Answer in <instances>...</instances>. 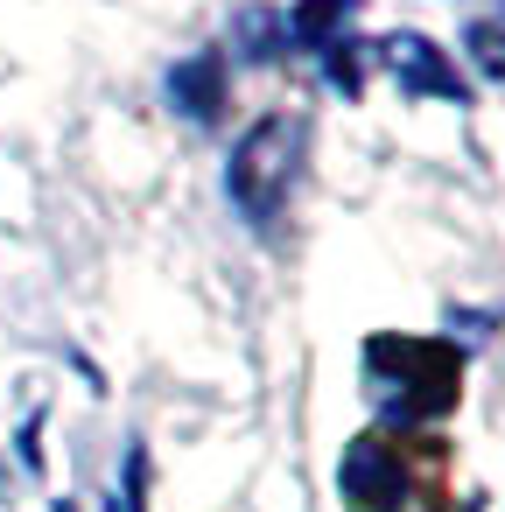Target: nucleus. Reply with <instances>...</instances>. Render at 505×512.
Wrapping results in <instances>:
<instances>
[{
  "mask_svg": "<svg viewBox=\"0 0 505 512\" xmlns=\"http://www.w3.org/2000/svg\"><path fill=\"white\" fill-rule=\"evenodd\" d=\"M295 148H302V127L288 113H267L239 134V148L225 162V197L253 232H274V218L288 204V183H295Z\"/></svg>",
  "mask_w": 505,
  "mask_h": 512,
  "instance_id": "obj_1",
  "label": "nucleus"
},
{
  "mask_svg": "<svg viewBox=\"0 0 505 512\" xmlns=\"http://www.w3.org/2000/svg\"><path fill=\"white\" fill-rule=\"evenodd\" d=\"M365 358L400 365V393H393L386 407H400V414H449V407H456V386H463L456 344H428V337H372Z\"/></svg>",
  "mask_w": 505,
  "mask_h": 512,
  "instance_id": "obj_2",
  "label": "nucleus"
},
{
  "mask_svg": "<svg viewBox=\"0 0 505 512\" xmlns=\"http://www.w3.org/2000/svg\"><path fill=\"white\" fill-rule=\"evenodd\" d=\"M386 71H393V85L407 92V99H449V106H470V78L449 64V50H435L428 36H414V29H400L386 50Z\"/></svg>",
  "mask_w": 505,
  "mask_h": 512,
  "instance_id": "obj_3",
  "label": "nucleus"
},
{
  "mask_svg": "<svg viewBox=\"0 0 505 512\" xmlns=\"http://www.w3.org/2000/svg\"><path fill=\"white\" fill-rule=\"evenodd\" d=\"M337 491L351 498V512H400V456L379 435H358L337 463Z\"/></svg>",
  "mask_w": 505,
  "mask_h": 512,
  "instance_id": "obj_4",
  "label": "nucleus"
},
{
  "mask_svg": "<svg viewBox=\"0 0 505 512\" xmlns=\"http://www.w3.org/2000/svg\"><path fill=\"white\" fill-rule=\"evenodd\" d=\"M169 106L190 127H211L225 113V50H197V57L169 64Z\"/></svg>",
  "mask_w": 505,
  "mask_h": 512,
  "instance_id": "obj_5",
  "label": "nucleus"
},
{
  "mask_svg": "<svg viewBox=\"0 0 505 512\" xmlns=\"http://www.w3.org/2000/svg\"><path fill=\"white\" fill-rule=\"evenodd\" d=\"M351 15H358V0H295V8L281 15V22H288V57H295V50H316V57H323V50L344 36Z\"/></svg>",
  "mask_w": 505,
  "mask_h": 512,
  "instance_id": "obj_6",
  "label": "nucleus"
},
{
  "mask_svg": "<svg viewBox=\"0 0 505 512\" xmlns=\"http://www.w3.org/2000/svg\"><path fill=\"white\" fill-rule=\"evenodd\" d=\"M239 57L246 64H281L288 57V22L274 8H246L239 15Z\"/></svg>",
  "mask_w": 505,
  "mask_h": 512,
  "instance_id": "obj_7",
  "label": "nucleus"
},
{
  "mask_svg": "<svg viewBox=\"0 0 505 512\" xmlns=\"http://www.w3.org/2000/svg\"><path fill=\"white\" fill-rule=\"evenodd\" d=\"M358 50H365V43H351V36H337V43L323 50V78H330L344 99H358V92H365V57H358Z\"/></svg>",
  "mask_w": 505,
  "mask_h": 512,
  "instance_id": "obj_8",
  "label": "nucleus"
},
{
  "mask_svg": "<svg viewBox=\"0 0 505 512\" xmlns=\"http://www.w3.org/2000/svg\"><path fill=\"white\" fill-rule=\"evenodd\" d=\"M113 512H148V442H127V491H113Z\"/></svg>",
  "mask_w": 505,
  "mask_h": 512,
  "instance_id": "obj_9",
  "label": "nucleus"
},
{
  "mask_svg": "<svg viewBox=\"0 0 505 512\" xmlns=\"http://www.w3.org/2000/svg\"><path fill=\"white\" fill-rule=\"evenodd\" d=\"M470 64L484 71V78H505V29H470Z\"/></svg>",
  "mask_w": 505,
  "mask_h": 512,
  "instance_id": "obj_10",
  "label": "nucleus"
},
{
  "mask_svg": "<svg viewBox=\"0 0 505 512\" xmlns=\"http://www.w3.org/2000/svg\"><path fill=\"white\" fill-rule=\"evenodd\" d=\"M50 512H78V505H71V498H57V505H50Z\"/></svg>",
  "mask_w": 505,
  "mask_h": 512,
  "instance_id": "obj_11",
  "label": "nucleus"
},
{
  "mask_svg": "<svg viewBox=\"0 0 505 512\" xmlns=\"http://www.w3.org/2000/svg\"><path fill=\"white\" fill-rule=\"evenodd\" d=\"M470 512H477V505H470Z\"/></svg>",
  "mask_w": 505,
  "mask_h": 512,
  "instance_id": "obj_12",
  "label": "nucleus"
}]
</instances>
